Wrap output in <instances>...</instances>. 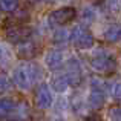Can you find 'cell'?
<instances>
[{"label": "cell", "mask_w": 121, "mask_h": 121, "mask_svg": "<svg viewBox=\"0 0 121 121\" xmlns=\"http://www.w3.org/2000/svg\"><path fill=\"white\" fill-rule=\"evenodd\" d=\"M71 40L74 41V44L78 49H91L95 43V39L89 31H86L84 28L77 26L71 34Z\"/></svg>", "instance_id": "obj_1"}, {"label": "cell", "mask_w": 121, "mask_h": 121, "mask_svg": "<svg viewBox=\"0 0 121 121\" xmlns=\"http://www.w3.org/2000/svg\"><path fill=\"white\" fill-rule=\"evenodd\" d=\"M92 69H95L97 72H110L115 68V60L110 55H107L103 51H98L94 55V58L91 60Z\"/></svg>", "instance_id": "obj_2"}, {"label": "cell", "mask_w": 121, "mask_h": 121, "mask_svg": "<svg viewBox=\"0 0 121 121\" xmlns=\"http://www.w3.org/2000/svg\"><path fill=\"white\" fill-rule=\"evenodd\" d=\"M77 15V11L72 6H63L60 9H55V11L51 14L49 22H52L54 25H58V26H65V25L71 23L72 20Z\"/></svg>", "instance_id": "obj_3"}, {"label": "cell", "mask_w": 121, "mask_h": 121, "mask_svg": "<svg viewBox=\"0 0 121 121\" xmlns=\"http://www.w3.org/2000/svg\"><path fill=\"white\" fill-rule=\"evenodd\" d=\"M104 101H106V94L103 89V83H100L98 80H92V89L87 98L89 106L92 109H100V107H103Z\"/></svg>", "instance_id": "obj_4"}, {"label": "cell", "mask_w": 121, "mask_h": 121, "mask_svg": "<svg viewBox=\"0 0 121 121\" xmlns=\"http://www.w3.org/2000/svg\"><path fill=\"white\" fill-rule=\"evenodd\" d=\"M32 34V28L26 26V25H17V26H11L6 31V40L11 43H22L26 41Z\"/></svg>", "instance_id": "obj_5"}, {"label": "cell", "mask_w": 121, "mask_h": 121, "mask_svg": "<svg viewBox=\"0 0 121 121\" xmlns=\"http://www.w3.org/2000/svg\"><path fill=\"white\" fill-rule=\"evenodd\" d=\"M35 104L39 109H49L52 106V94L48 84H40L35 94Z\"/></svg>", "instance_id": "obj_6"}, {"label": "cell", "mask_w": 121, "mask_h": 121, "mask_svg": "<svg viewBox=\"0 0 121 121\" xmlns=\"http://www.w3.org/2000/svg\"><path fill=\"white\" fill-rule=\"evenodd\" d=\"M12 81H14V84L17 86L18 89H22V91H28V89L32 86V81H31L29 74H28V71H26V66H20V68L15 69L14 74H12Z\"/></svg>", "instance_id": "obj_7"}, {"label": "cell", "mask_w": 121, "mask_h": 121, "mask_svg": "<svg viewBox=\"0 0 121 121\" xmlns=\"http://www.w3.org/2000/svg\"><path fill=\"white\" fill-rule=\"evenodd\" d=\"M66 69H68L66 77H68L69 84H72V86L80 84V81H81V66H80V61H78L77 58H71L68 61V65H66Z\"/></svg>", "instance_id": "obj_8"}, {"label": "cell", "mask_w": 121, "mask_h": 121, "mask_svg": "<svg viewBox=\"0 0 121 121\" xmlns=\"http://www.w3.org/2000/svg\"><path fill=\"white\" fill-rule=\"evenodd\" d=\"M15 54L20 60H31L37 55V46L32 41H22L17 44Z\"/></svg>", "instance_id": "obj_9"}, {"label": "cell", "mask_w": 121, "mask_h": 121, "mask_svg": "<svg viewBox=\"0 0 121 121\" xmlns=\"http://www.w3.org/2000/svg\"><path fill=\"white\" fill-rule=\"evenodd\" d=\"M44 61H46V66L48 69H51V71H57V69H60L63 66V52L58 49H52L48 52L46 58H44Z\"/></svg>", "instance_id": "obj_10"}, {"label": "cell", "mask_w": 121, "mask_h": 121, "mask_svg": "<svg viewBox=\"0 0 121 121\" xmlns=\"http://www.w3.org/2000/svg\"><path fill=\"white\" fill-rule=\"evenodd\" d=\"M11 115H14L11 121H26L28 117H29V107H28V103L23 101V103L15 104V107L11 112Z\"/></svg>", "instance_id": "obj_11"}, {"label": "cell", "mask_w": 121, "mask_h": 121, "mask_svg": "<svg viewBox=\"0 0 121 121\" xmlns=\"http://www.w3.org/2000/svg\"><path fill=\"white\" fill-rule=\"evenodd\" d=\"M69 81H68V77L66 75H57V77H54L52 80H51V87L54 89L55 92H66L69 87Z\"/></svg>", "instance_id": "obj_12"}, {"label": "cell", "mask_w": 121, "mask_h": 121, "mask_svg": "<svg viewBox=\"0 0 121 121\" xmlns=\"http://www.w3.org/2000/svg\"><path fill=\"white\" fill-rule=\"evenodd\" d=\"M15 107V101L12 98H0V118H6L11 115Z\"/></svg>", "instance_id": "obj_13"}, {"label": "cell", "mask_w": 121, "mask_h": 121, "mask_svg": "<svg viewBox=\"0 0 121 121\" xmlns=\"http://www.w3.org/2000/svg\"><path fill=\"white\" fill-rule=\"evenodd\" d=\"M69 40H71V32L66 31V29H57L52 35V41L57 46H63V44H66Z\"/></svg>", "instance_id": "obj_14"}, {"label": "cell", "mask_w": 121, "mask_h": 121, "mask_svg": "<svg viewBox=\"0 0 121 121\" xmlns=\"http://www.w3.org/2000/svg\"><path fill=\"white\" fill-rule=\"evenodd\" d=\"M104 39L107 41H118L121 40V25H110L104 32Z\"/></svg>", "instance_id": "obj_15"}, {"label": "cell", "mask_w": 121, "mask_h": 121, "mask_svg": "<svg viewBox=\"0 0 121 121\" xmlns=\"http://www.w3.org/2000/svg\"><path fill=\"white\" fill-rule=\"evenodd\" d=\"M26 71H28V74H29V78H31V81H32V84L43 77V71H41V68L39 65H35V63L26 65Z\"/></svg>", "instance_id": "obj_16"}, {"label": "cell", "mask_w": 121, "mask_h": 121, "mask_svg": "<svg viewBox=\"0 0 121 121\" xmlns=\"http://www.w3.org/2000/svg\"><path fill=\"white\" fill-rule=\"evenodd\" d=\"M18 8V0H0V11L14 12Z\"/></svg>", "instance_id": "obj_17"}, {"label": "cell", "mask_w": 121, "mask_h": 121, "mask_svg": "<svg viewBox=\"0 0 121 121\" xmlns=\"http://www.w3.org/2000/svg\"><path fill=\"white\" fill-rule=\"evenodd\" d=\"M9 89H11V81H9V78L6 77L5 74H0V95L8 92Z\"/></svg>", "instance_id": "obj_18"}, {"label": "cell", "mask_w": 121, "mask_h": 121, "mask_svg": "<svg viewBox=\"0 0 121 121\" xmlns=\"http://www.w3.org/2000/svg\"><path fill=\"white\" fill-rule=\"evenodd\" d=\"M110 121H121V107H113L109 112Z\"/></svg>", "instance_id": "obj_19"}, {"label": "cell", "mask_w": 121, "mask_h": 121, "mask_svg": "<svg viewBox=\"0 0 121 121\" xmlns=\"http://www.w3.org/2000/svg\"><path fill=\"white\" fill-rule=\"evenodd\" d=\"M94 15H95V12H94V9H92V8L84 9V12H83V18H84V20H87V22H92V20H94Z\"/></svg>", "instance_id": "obj_20"}, {"label": "cell", "mask_w": 121, "mask_h": 121, "mask_svg": "<svg viewBox=\"0 0 121 121\" xmlns=\"http://www.w3.org/2000/svg\"><path fill=\"white\" fill-rule=\"evenodd\" d=\"M113 97H115L117 100H121V83H117V84L113 86Z\"/></svg>", "instance_id": "obj_21"}, {"label": "cell", "mask_w": 121, "mask_h": 121, "mask_svg": "<svg viewBox=\"0 0 121 121\" xmlns=\"http://www.w3.org/2000/svg\"><path fill=\"white\" fill-rule=\"evenodd\" d=\"M6 60H8V54H6V51H5V48L0 44V63H5Z\"/></svg>", "instance_id": "obj_22"}, {"label": "cell", "mask_w": 121, "mask_h": 121, "mask_svg": "<svg viewBox=\"0 0 121 121\" xmlns=\"http://www.w3.org/2000/svg\"><path fill=\"white\" fill-rule=\"evenodd\" d=\"M84 121H103V120L98 115H91V117H87V118H84Z\"/></svg>", "instance_id": "obj_23"}, {"label": "cell", "mask_w": 121, "mask_h": 121, "mask_svg": "<svg viewBox=\"0 0 121 121\" xmlns=\"http://www.w3.org/2000/svg\"><path fill=\"white\" fill-rule=\"evenodd\" d=\"M35 2H43V0H35Z\"/></svg>", "instance_id": "obj_24"}]
</instances>
